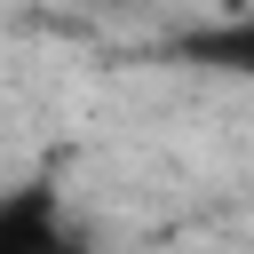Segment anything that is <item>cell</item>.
I'll use <instances>...</instances> for the list:
<instances>
[{
    "label": "cell",
    "mask_w": 254,
    "mask_h": 254,
    "mask_svg": "<svg viewBox=\"0 0 254 254\" xmlns=\"http://www.w3.org/2000/svg\"><path fill=\"white\" fill-rule=\"evenodd\" d=\"M0 254H87V238L48 183H24L0 190Z\"/></svg>",
    "instance_id": "6da1fadb"
},
{
    "label": "cell",
    "mask_w": 254,
    "mask_h": 254,
    "mask_svg": "<svg viewBox=\"0 0 254 254\" xmlns=\"http://www.w3.org/2000/svg\"><path fill=\"white\" fill-rule=\"evenodd\" d=\"M183 56H190V64H214V71L254 79V16H230V24H214V32H190V40H183Z\"/></svg>",
    "instance_id": "7a4b0ae2"
}]
</instances>
